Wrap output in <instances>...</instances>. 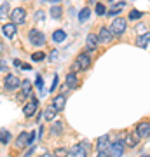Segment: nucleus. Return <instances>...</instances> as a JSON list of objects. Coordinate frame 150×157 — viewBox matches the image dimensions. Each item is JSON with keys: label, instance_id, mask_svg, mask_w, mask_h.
Instances as JSON below:
<instances>
[{"label": "nucleus", "instance_id": "1", "mask_svg": "<svg viewBox=\"0 0 150 157\" xmlns=\"http://www.w3.org/2000/svg\"><path fill=\"white\" fill-rule=\"evenodd\" d=\"M91 152V143L89 141H79L72 150H68V155L72 157H86Z\"/></svg>", "mask_w": 150, "mask_h": 157}, {"label": "nucleus", "instance_id": "2", "mask_svg": "<svg viewBox=\"0 0 150 157\" xmlns=\"http://www.w3.org/2000/svg\"><path fill=\"white\" fill-rule=\"evenodd\" d=\"M126 28H128V23H126V19H122V17H115L110 25V30H112L113 35H122L124 32H126Z\"/></svg>", "mask_w": 150, "mask_h": 157}, {"label": "nucleus", "instance_id": "3", "mask_svg": "<svg viewBox=\"0 0 150 157\" xmlns=\"http://www.w3.org/2000/svg\"><path fill=\"white\" fill-rule=\"evenodd\" d=\"M89 65H91V56L87 52H82L77 56V61L73 65V70H87Z\"/></svg>", "mask_w": 150, "mask_h": 157}, {"label": "nucleus", "instance_id": "4", "mask_svg": "<svg viewBox=\"0 0 150 157\" xmlns=\"http://www.w3.org/2000/svg\"><path fill=\"white\" fill-rule=\"evenodd\" d=\"M28 39L33 45H44L45 44V35L40 32V30H30V33H28Z\"/></svg>", "mask_w": 150, "mask_h": 157}, {"label": "nucleus", "instance_id": "5", "mask_svg": "<svg viewBox=\"0 0 150 157\" xmlns=\"http://www.w3.org/2000/svg\"><path fill=\"white\" fill-rule=\"evenodd\" d=\"M9 17H11L12 23H16V25H23V23L26 21V11H25L23 7H17V9H14V11L9 14Z\"/></svg>", "mask_w": 150, "mask_h": 157}, {"label": "nucleus", "instance_id": "6", "mask_svg": "<svg viewBox=\"0 0 150 157\" xmlns=\"http://www.w3.org/2000/svg\"><path fill=\"white\" fill-rule=\"evenodd\" d=\"M21 82H19V77H16L14 73H9V75H6V82H4V86H6L7 91H14L17 89V87H21Z\"/></svg>", "mask_w": 150, "mask_h": 157}, {"label": "nucleus", "instance_id": "7", "mask_svg": "<svg viewBox=\"0 0 150 157\" xmlns=\"http://www.w3.org/2000/svg\"><path fill=\"white\" fill-rule=\"evenodd\" d=\"M98 154L100 155H108L110 154V141H108V136L103 135L98 140Z\"/></svg>", "mask_w": 150, "mask_h": 157}, {"label": "nucleus", "instance_id": "8", "mask_svg": "<svg viewBox=\"0 0 150 157\" xmlns=\"http://www.w3.org/2000/svg\"><path fill=\"white\" fill-rule=\"evenodd\" d=\"M37 108H39V100L33 98V100H30L26 105L23 107V113H25L26 117H33V113L37 112Z\"/></svg>", "mask_w": 150, "mask_h": 157}, {"label": "nucleus", "instance_id": "9", "mask_svg": "<svg viewBox=\"0 0 150 157\" xmlns=\"http://www.w3.org/2000/svg\"><path fill=\"white\" fill-rule=\"evenodd\" d=\"M16 32H17L16 23H6V25L2 26V33H4V37H7V39H14V37H16Z\"/></svg>", "mask_w": 150, "mask_h": 157}, {"label": "nucleus", "instance_id": "10", "mask_svg": "<svg viewBox=\"0 0 150 157\" xmlns=\"http://www.w3.org/2000/svg\"><path fill=\"white\" fill-rule=\"evenodd\" d=\"M30 93H32V82H30V80H23L21 82V93L17 94V100L23 101V100H26V98H30Z\"/></svg>", "mask_w": 150, "mask_h": 157}, {"label": "nucleus", "instance_id": "11", "mask_svg": "<svg viewBox=\"0 0 150 157\" xmlns=\"http://www.w3.org/2000/svg\"><path fill=\"white\" fill-rule=\"evenodd\" d=\"M98 39H100V42H103V44H110L112 39H113V33H112L110 28L101 26V28H100V33H98Z\"/></svg>", "mask_w": 150, "mask_h": 157}, {"label": "nucleus", "instance_id": "12", "mask_svg": "<svg viewBox=\"0 0 150 157\" xmlns=\"http://www.w3.org/2000/svg\"><path fill=\"white\" fill-rule=\"evenodd\" d=\"M30 145V133H26V131H23L21 135L17 136L16 140V148H19V150H23L25 147Z\"/></svg>", "mask_w": 150, "mask_h": 157}, {"label": "nucleus", "instance_id": "13", "mask_svg": "<svg viewBox=\"0 0 150 157\" xmlns=\"http://www.w3.org/2000/svg\"><path fill=\"white\" fill-rule=\"evenodd\" d=\"M98 44H100V39H98V35L89 33V35H87V39H86V47H87V51H94L96 47H98Z\"/></svg>", "mask_w": 150, "mask_h": 157}, {"label": "nucleus", "instance_id": "14", "mask_svg": "<svg viewBox=\"0 0 150 157\" xmlns=\"http://www.w3.org/2000/svg\"><path fill=\"white\" fill-rule=\"evenodd\" d=\"M136 135H138L140 138H147V136H150V122L138 124V128H136Z\"/></svg>", "mask_w": 150, "mask_h": 157}, {"label": "nucleus", "instance_id": "15", "mask_svg": "<svg viewBox=\"0 0 150 157\" xmlns=\"http://www.w3.org/2000/svg\"><path fill=\"white\" fill-rule=\"evenodd\" d=\"M124 147L126 145H124L122 141H115V143H112L110 145V155H117V157L122 155L124 154Z\"/></svg>", "mask_w": 150, "mask_h": 157}, {"label": "nucleus", "instance_id": "16", "mask_svg": "<svg viewBox=\"0 0 150 157\" xmlns=\"http://www.w3.org/2000/svg\"><path fill=\"white\" fill-rule=\"evenodd\" d=\"M52 105L56 107L58 112H61L63 108H65V105H67V96H65V94H58L54 98V103H52Z\"/></svg>", "mask_w": 150, "mask_h": 157}, {"label": "nucleus", "instance_id": "17", "mask_svg": "<svg viewBox=\"0 0 150 157\" xmlns=\"http://www.w3.org/2000/svg\"><path fill=\"white\" fill-rule=\"evenodd\" d=\"M148 44H150V33H148V32H145V33H141V35L138 37V40H136V45L143 49V47H147Z\"/></svg>", "mask_w": 150, "mask_h": 157}, {"label": "nucleus", "instance_id": "18", "mask_svg": "<svg viewBox=\"0 0 150 157\" xmlns=\"http://www.w3.org/2000/svg\"><path fill=\"white\" fill-rule=\"evenodd\" d=\"M65 84H67V87H77L79 86V78H77V75H75V73H68L67 75V78H65Z\"/></svg>", "mask_w": 150, "mask_h": 157}, {"label": "nucleus", "instance_id": "19", "mask_svg": "<svg viewBox=\"0 0 150 157\" xmlns=\"http://www.w3.org/2000/svg\"><path fill=\"white\" fill-rule=\"evenodd\" d=\"M56 112H58V110H56L54 105H49V107L44 110V119L45 121H52V119L56 117Z\"/></svg>", "mask_w": 150, "mask_h": 157}, {"label": "nucleus", "instance_id": "20", "mask_svg": "<svg viewBox=\"0 0 150 157\" xmlns=\"http://www.w3.org/2000/svg\"><path fill=\"white\" fill-rule=\"evenodd\" d=\"M138 135H128L126 136V147H129V148H134V147L138 145Z\"/></svg>", "mask_w": 150, "mask_h": 157}, {"label": "nucleus", "instance_id": "21", "mask_svg": "<svg viewBox=\"0 0 150 157\" xmlns=\"http://www.w3.org/2000/svg\"><path fill=\"white\" fill-rule=\"evenodd\" d=\"M65 39H67V33H65L63 30H56L54 33H52V40H54V42H58V44H60V42H63Z\"/></svg>", "mask_w": 150, "mask_h": 157}, {"label": "nucleus", "instance_id": "22", "mask_svg": "<svg viewBox=\"0 0 150 157\" xmlns=\"http://www.w3.org/2000/svg\"><path fill=\"white\" fill-rule=\"evenodd\" d=\"M7 16H9V2H4L0 6V21H4Z\"/></svg>", "mask_w": 150, "mask_h": 157}, {"label": "nucleus", "instance_id": "23", "mask_svg": "<svg viewBox=\"0 0 150 157\" xmlns=\"http://www.w3.org/2000/svg\"><path fill=\"white\" fill-rule=\"evenodd\" d=\"M9 141H11V133L6 131V129H2V131H0V143H2V145H7Z\"/></svg>", "mask_w": 150, "mask_h": 157}, {"label": "nucleus", "instance_id": "24", "mask_svg": "<svg viewBox=\"0 0 150 157\" xmlns=\"http://www.w3.org/2000/svg\"><path fill=\"white\" fill-rule=\"evenodd\" d=\"M89 16H91V11H89V7H84L82 11L79 12V21H82V23H84Z\"/></svg>", "mask_w": 150, "mask_h": 157}, {"label": "nucleus", "instance_id": "25", "mask_svg": "<svg viewBox=\"0 0 150 157\" xmlns=\"http://www.w3.org/2000/svg\"><path fill=\"white\" fill-rule=\"evenodd\" d=\"M61 12H63L61 7H58V6L51 7V16L54 17V19H60V17H61Z\"/></svg>", "mask_w": 150, "mask_h": 157}, {"label": "nucleus", "instance_id": "26", "mask_svg": "<svg viewBox=\"0 0 150 157\" xmlns=\"http://www.w3.org/2000/svg\"><path fill=\"white\" fill-rule=\"evenodd\" d=\"M51 133H52V135H61V133H63V124H61V122L52 124V128H51Z\"/></svg>", "mask_w": 150, "mask_h": 157}, {"label": "nucleus", "instance_id": "27", "mask_svg": "<svg viewBox=\"0 0 150 157\" xmlns=\"http://www.w3.org/2000/svg\"><path fill=\"white\" fill-rule=\"evenodd\" d=\"M122 7H124V2H121L119 6H117V4H115V6H113V7H112V9H110V11H108V14H110V16H115V14H117V12H119V11H121Z\"/></svg>", "mask_w": 150, "mask_h": 157}, {"label": "nucleus", "instance_id": "28", "mask_svg": "<svg viewBox=\"0 0 150 157\" xmlns=\"http://www.w3.org/2000/svg\"><path fill=\"white\" fill-rule=\"evenodd\" d=\"M141 16H143V14H141L140 11H136V9H133V11L129 12V19H140Z\"/></svg>", "mask_w": 150, "mask_h": 157}, {"label": "nucleus", "instance_id": "29", "mask_svg": "<svg viewBox=\"0 0 150 157\" xmlns=\"http://www.w3.org/2000/svg\"><path fill=\"white\" fill-rule=\"evenodd\" d=\"M44 58H45L44 52H33V54H32V59H33V61H42Z\"/></svg>", "mask_w": 150, "mask_h": 157}, {"label": "nucleus", "instance_id": "30", "mask_svg": "<svg viewBox=\"0 0 150 157\" xmlns=\"http://www.w3.org/2000/svg\"><path fill=\"white\" fill-rule=\"evenodd\" d=\"M96 14H98V16L106 14V9H105V6H103V4H98V6H96Z\"/></svg>", "mask_w": 150, "mask_h": 157}, {"label": "nucleus", "instance_id": "31", "mask_svg": "<svg viewBox=\"0 0 150 157\" xmlns=\"http://www.w3.org/2000/svg\"><path fill=\"white\" fill-rule=\"evenodd\" d=\"M134 30H136V32L141 35V33H145V32H147V26H145L143 23H140V25H136V28H134Z\"/></svg>", "mask_w": 150, "mask_h": 157}, {"label": "nucleus", "instance_id": "32", "mask_svg": "<svg viewBox=\"0 0 150 157\" xmlns=\"http://www.w3.org/2000/svg\"><path fill=\"white\" fill-rule=\"evenodd\" d=\"M54 154H56V155H68V150H67V148H56Z\"/></svg>", "mask_w": 150, "mask_h": 157}, {"label": "nucleus", "instance_id": "33", "mask_svg": "<svg viewBox=\"0 0 150 157\" xmlns=\"http://www.w3.org/2000/svg\"><path fill=\"white\" fill-rule=\"evenodd\" d=\"M35 19H37V21H44V12H42V11H37V14H35Z\"/></svg>", "mask_w": 150, "mask_h": 157}, {"label": "nucleus", "instance_id": "34", "mask_svg": "<svg viewBox=\"0 0 150 157\" xmlns=\"http://www.w3.org/2000/svg\"><path fill=\"white\" fill-rule=\"evenodd\" d=\"M56 87H58V75H54V78H52V86H51L49 91H54Z\"/></svg>", "mask_w": 150, "mask_h": 157}, {"label": "nucleus", "instance_id": "35", "mask_svg": "<svg viewBox=\"0 0 150 157\" xmlns=\"http://www.w3.org/2000/svg\"><path fill=\"white\" fill-rule=\"evenodd\" d=\"M49 58L52 59V61H54V59H58V51H52V52L49 54Z\"/></svg>", "mask_w": 150, "mask_h": 157}, {"label": "nucleus", "instance_id": "36", "mask_svg": "<svg viewBox=\"0 0 150 157\" xmlns=\"http://www.w3.org/2000/svg\"><path fill=\"white\" fill-rule=\"evenodd\" d=\"M7 70V65H6V61H0V72H6Z\"/></svg>", "mask_w": 150, "mask_h": 157}, {"label": "nucleus", "instance_id": "37", "mask_svg": "<svg viewBox=\"0 0 150 157\" xmlns=\"http://www.w3.org/2000/svg\"><path fill=\"white\" fill-rule=\"evenodd\" d=\"M37 87L42 91V78H40V77H37Z\"/></svg>", "mask_w": 150, "mask_h": 157}, {"label": "nucleus", "instance_id": "38", "mask_svg": "<svg viewBox=\"0 0 150 157\" xmlns=\"http://www.w3.org/2000/svg\"><path fill=\"white\" fill-rule=\"evenodd\" d=\"M35 141V133H30V145H33Z\"/></svg>", "mask_w": 150, "mask_h": 157}, {"label": "nucleus", "instance_id": "39", "mask_svg": "<svg viewBox=\"0 0 150 157\" xmlns=\"http://www.w3.org/2000/svg\"><path fill=\"white\" fill-rule=\"evenodd\" d=\"M21 68H23V70H30V65H26V63H21Z\"/></svg>", "mask_w": 150, "mask_h": 157}]
</instances>
